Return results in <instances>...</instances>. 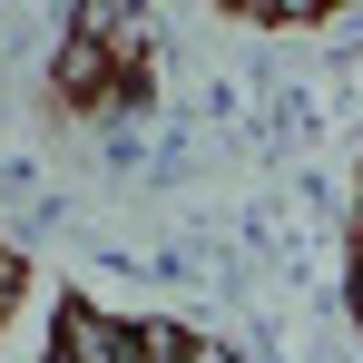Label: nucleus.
I'll return each mask as SVG.
<instances>
[{
  "instance_id": "1",
  "label": "nucleus",
  "mask_w": 363,
  "mask_h": 363,
  "mask_svg": "<svg viewBox=\"0 0 363 363\" xmlns=\"http://www.w3.org/2000/svg\"><path fill=\"white\" fill-rule=\"evenodd\" d=\"M50 363H236V354L186 334V324H108L99 304H60Z\"/></svg>"
},
{
  "instance_id": "2",
  "label": "nucleus",
  "mask_w": 363,
  "mask_h": 363,
  "mask_svg": "<svg viewBox=\"0 0 363 363\" xmlns=\"http://www.w3.org/2000/svg\"><path fill=\"white\" fill-rule=\"evenodd\" d=\"M99 79H108V99L138 89V30H128L118 10H79V40H69V60H60V89L79 108H99Z\"/></svg>"
},
{
  "instance_id": "3",
  "label": "nucleus",
  "mask_w": 363,
  "mask_h": 363,
  "mask_svg": "<svg viewBox=\"0 0 363 363\" xmlns=\"http://www.w3.org/2000/svg\"><path fill=\"white\" fill-rule=\"evenodd\" d=\"M10 295H20V255L0 245V314H10Z\"/></svg>"
}]
</instances>
